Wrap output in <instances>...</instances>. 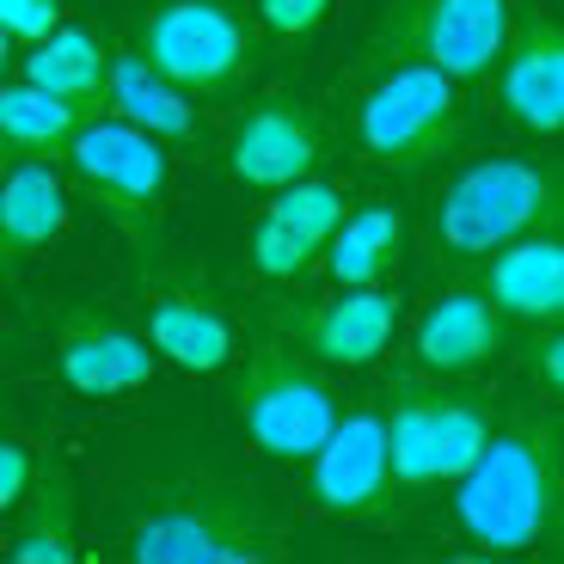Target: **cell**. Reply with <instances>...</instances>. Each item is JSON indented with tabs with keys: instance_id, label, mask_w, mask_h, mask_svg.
<instances>
[{
	"instance_id": "6da1fadb",
	"label": "cell",
	"mask_w": 564,
	"mask_h": 564,
	"mask_svg": "<svg viewBox=\"0 0 564 564\" xmlns=\"http://www.w3.org/2000/svg\"><path fill=\"white\" fill-rule=\"evenodd\" d=\"M454 522L485 558H564V417L516 411L491 423L479 460L454 479Z\"/></svg>"
},
{
	"instance_id": "7a4b0ae2",
	"label": "cell",
	"mask_w": 564,
	"mask_h": 564,
	"mask_svg": "<svg viewBox=\"0 0 564 564\" xmlns=\"http://www.w3.org/2000/svg\"><path fill=\"white\" fill-rule=\"evenodd\" d=\"M528 234H564V160L552 154L473 160L430 197V215H423L430 270H448V276Z\"/></svg>"
},
{
	"instance_id": "3957f363",
	"label": "cell",
	"mask_w": 564,
	"mask_h": 564,
	"mask_svg": "<svg viewBox=\"0 0 564 564\" xmlns=\"http://www.w3.org/2000/svg\"><path fill=\"white\" fill-rule=\"evenodd\" d=\"M123 552L135 564H270L289 546L258 485L203 473L141 509L129 522Z\"/></svg>"
},
{
	"instance_id": "277c9868",
	"label": "cell",
	"mask_w": 564,
	"mask_h": 564,
	"mask_svg": "<svg viewBox=\"0 0 564 564\" xmlns=\"http://www.w3.org/2000/svg\"><path fill=\"white\" fill-rule=\"evenodd\" d=\"M466 129H473L466 80L423 68V62H399V68L368 74L350 135L368 166L423 172V166H442L448 154H460Z\"/></svg>"
},
{
	"instance_id": "5b68a950",
	"label": "cell",
	"mask_w": 564,
	"mask_h": 564,
	"mask_svg": "<svg viewBox=\"0 0 564 564\" xmlns=\"http://www.w3.org/2000/svg\"><path fill=\"white\" fill-rule=\"evenodd\" d=\"M516 25V0H387L375 31L350 62V80H368L399 62H423L454 80H485Z\"/></svg>"
},
{
	"instance_id": "8992f818",
	"label": "cell",
	"mask_w": 564,
	"mask_h": 564,
	"mask_svg": "<svg viewBox=\"0 0 564 564\" xmlns=\"http://www.w3.org/2000/svg\"><path fill=\"white\" fill-rule=\"evenodd\" d=\"M234 423L270 460H313V448L338 423V399L307 350H295L289 338H264L252 344L234 381Z\"/></svg>"
},
{
	"instance_id": "52a82bcc",
	"label": "cell",
	"mask_w": 564,
	"mask_h": 564,
	"mask_svg": "<svg viewBox=\"0 0 564 564\" xmlns=\"http://www.w3.org/2000/svg\"><path fill=\"white\" fill-rule=\"evenodd\" d=\"M135 50L191 99L240 93L258 62V37L227 0H160L135 25Z\"/></svg>"
},
{
	"instance_id": "ba28073f",
	"label": "cell",
	"mask_w": 564,
	"mask_h": 564,
	"mask_svg": "<svg viewBox=\"0 0 564 564\" xmlns=\"http://www.w3.org/2000/svg\"><path fill=\"white\" fill-rule=\"evenodd\" d=\"M68 160H74V172H80L86 197L111 215V227H123L135 246H154L160 209H166V184H172L160 135L123 123V117H117V123L86 117L68 141Z\"/></svg>"
},
{
	"instance_id": "9c48e42d",
	"label": "cell",
	"mask_w": 564,
	"mask_h": 564,
	"mask_svg": "<svg viewBox=\"0 0 564 564\" xmlns=\"http://www.w3.org/2000/svg\"><path fill=\"white\" fill-rule=\"evenodd\" d=\"M325 111L295 93V86H270L264 99H252L234 129H227V172L246 191H282V184L307 178L325 154Z\"/></svg>"
},
{
	"instance_id": "30bf717a",
	"label": "cell",
	"mask_w": 564,
	"mask_h": 564,
	"mask_svg": "<svg viewBox=\"0 0 564 564\" xmlns=\"http://www.w3.org/2000/svg\"><path fill=\"white\" fill-rule=\"evenodd\" d=\"M313 509L338 522H368L393 503V454H387V417L381 405L338 411L332 436L313 448Z\"/></svg>"
},
{
	"instance_id": "8fae6325",
	"label": "cell",
	"mask_w": 564,
	"mask_h": 564,
	"mask_svg": "<svg viewBox=\"0 0 564 564\" xmlns=\"http://www.w3.org/2000/svg\"><path fill=\"white\" fill-rule=\"evenodd\" d=\"M393 332H399V295L387 282L338 289V295L289 313V344L307 350L319 368H368L393 344Z\"/></svg>"
},
{
	"instance_id": "7c38bea8",
	"label": "cell",
	"mask_w": 564,
	"mask_h": 564,
	"mask_svg": "<svg viewBox=\"0 0 564 564\" xmlns=\"http://www.w3.org/2000/svg\"><path fill=\"white\" fill-rule=\"evenodd\" d=\"M491 86L509 123L534 129V135H564V25L558 19L509 25Z\"/></svg>"
},
{
	"instance_id": "4fadbf2b",
	"label": "cell",
	"mask_w": 564,
	"mask_h": 564,
	"mask_svg": "<svg viewBox=\"0 0 564 564\" xmlns=\"http://www.w3.org/2000/svg\"><path fill=\"white\" fill-rule=\"evenodd\" d=\"M56 368L86 399H117L154 381V350L129 325L105 319L93 307H68L56 319Z\"/></svg>"
},
{
	"instance_id": "5bb4252c",
	"label": "cell",
	"mask_w": 564,
	"mask_h": 564,
	"mask_svg": "<svg viewBox=\"0 0 564 564\" xmlns=\"http://www.w3.org/2000/svg\"><path fill=\"white\" fill-rule=\"evenodd\" d=\"M503 344H509V319L460 276L423 307L417 332H411V362L430 368V375H473V368L497 362Z\"/></svg>"
},
{
	"instance_id": "9a60e30c",
	"label": "cell",
	"mask_w": 564,
	"mask_h": 564,
	"mask_svg": "<svg viewBox=\"0 0 564 564\" xmlns=\"http://www.w3.org/2000/svg\"><path fill=\"white\" fill-rule=\"evenodd\" d=\"M503 319L552 325L564 319V234H528V240L503 246V252L479 258L460 270Z\"/></svg>"
},
{
	"instance_id": "2e32d148",
	"label": "cell",
	"mask_w": 564,
	"mask_h": 564,
	"mask_svg": "<svg viewBox=\"0 0 564 564\" xmlns=\"http://www.w3.org/2000/svg\"><path fill=\"white\" fill-rule=\"evenodd\" d=\"M141 307H148V344L166 362H178L184 375H221L234 362V350H240L234 319L191 282H148Z\"/></svg>"
},
{
	"instance_id": "e0dca14e",
	"label": "cell",
	"mask_w": 564,
	"mask_h": 564,
	"mask_svg": "<svg viewBox=\"0 0 564 564\" xmlns=\"http://www.w3.org/2000/svg\"><path fill=\"white\" fill-rule=\"evenodd\" d=\"M68 227H74V203L50 160H19V166L0 172V276L43 258Z\"/></svg>"
},
{
	"instance_id": "ac0fdd59",
	"label": "cell",
	"mask_w": 564,
	"mask_h": 564,
	"mask_svg": "<svg viewBox=\"0 0 564 564\" xmlns=\"http://www.w3.org/2000/svg\"><path fill=\"white\" fill-rule=\"evenodd\" d=\"M442 381L430 368H399L381 393V417H387V454H393V491L417 497L436 491V417H442Z\"/></svg>"
},
{
	"instance_id": "d6986e66",
	"label": "cell",
	"mask_w": 564,
	"mask_h": 564,
	"mask_svg": "<svg viewBox=\"0 0 564 564\" xmlns=\"http://www.w3.org/2000/svg\"><path fill=\"white\" fill-rule=\"evenodd\" d=\"M105 105H111L123 123L148 129V135H160V141H197L203 135L191 93H184V86H172L154 62L141 56L135 43L111 50V93H105Z\"/></svg>"
},
{
	"instance_id": "ffe728a7",
	"label": "cell",
	"mask_w": 564,
	"mask_h": 564,
	"mask_svg": "<svg viewBox=\"0 0 564 564\" xmlns=\"http://www.w3.org/2000/svg\"><path fill=\"white\" fill-rule=\"evenodd\" d=\"M399 258H405V215L375 197L338 221V234L325 240L319 264L338 289H368V282H393Z\"/></svg>"
},
{
	"instance_id": "44dd1931",
	"label": "cell",
	"mask_w": 564,
	"mask_h": 564,
	"mask_svg": "<svg viewBox=\"0 0 564 564\" xmlns=\"http://www.w3.org/2000/svg\"><path fill=\"white\" fill-rule=\"evenodd\" d=\"M25 80H37L43 93L80 105L86 117H99L105 93H111V43L80 31V25H56L50 37L31 43Z\"/></svg>"
},
{
	"instance_id": "7402d4cb",
	"label": "cell",
	"mask_w": 564,
	"mask_h": 564,
	"mask_svg": "<svg viewBox=\"0 0 564 564\" xmlns=\"http://www.w3.org/2000/svg\"><path fill=\"white\" fill-rule=\"evenodd\" d=\"M19 509L25 516L13 528L7 558H19V564H74L80 558V509H74V479L62 466H43Z\"/></svg>"
},
{
	"instance_id": "603a6c76",
	"label": "cell",
	"mask_w": 564,
	"mask_h": 564,
	"mask_svg": "<svg viewBox=\"0 0 564 564\" xmlns=\"http://www.w3.org/2000/svg\"><path fill=\"white\" fill-rule=\"evenodd\" d=\"M80 123H86L80 105L43 93L37 80H19V86L0 80V148H7V154H19V160L68 154V141Z\"/></svg>"
},
{
	"instance_id": "cb8c5ba5",
	"label": "cell",
	"mask_w": 564,
	"mask_h": 564,
	"mask_svg": "<svg viewBox=\"0 0 564 564\" xmlns=\"http://www.w3.org/2000/svg\"><path fill=\"white\" fill-rule=\"evenodd\" d=\"M491 423H497L491 393H479V387H454V375L442 381V417H436V479L442 485H454L466 466L479 460Z\"/></svg>"
},
{
	"instance_id": "d4e9b609",
	"label": "cell",
	"mask_w": 564,
	"mask_h": 564,
	"mask_svg": "<svg viewBox=\"0 0 564 564\" xmlns=\"http://www.w3.org/2000/svg\"><path fill=\"white\" fill-rule=\"evenodd\" d=\"M264 215H276V221H289L295 234H307L313 246L325 252V240L338 234V221L350 215V184L338 178H295V184H282V191H270Z\"/></svg>"
},
{
	"instance_id": "484cf974",
	"label": "cell",
	"mask_w": 564,
	"mask_h": 564,
	"mask_svg": "<svg viewBox=\"0 0 564 564\" xmlns=\"http://www.w3.org/2000/svg\"><path fill=\"white\" fill-rule=\"evenodd\" d=\"M246 264H252V276H264V282H295V276H307V270L319 264V246H313L307 234H295L289 221H276V215H258L252 246H246Z\"/></svg>"
},
{
	"instance_id": "4316f807",
	"label": "cell",
	"mask_w": 564,
	"mask_h": 564,
	"mask_svg": "<svg viewBox=\"0 0 564 564\" xmlns=\"http://www.w3.org/2000/svg\"><path fill=\"white\" fill-rule=\"evenodd\" d=\"M522 375L534 393H546L552 405H564V319L534 325V338L522 344Z\"/></svg>"
},
{
	"instance_id": "83f0119b",
	"label": "cell",
	"mask_w": 564,
	"mask_h": 564,
	"mask_svg": "<svg viewBox=\"0 0 564 564\" xmlns=\"http://www.w3.org/2000/svg\"><path fill=\"white\" fill-rule=\"evenodd\" d=\"M252 7H258V19H264V31L282 43L313 37V31L325 25V13H332V0H252Z\"/></svg>"
},
{
	"instance_id": "f1b7e54d",
	"label": "cell",
	"mask_w": 564,
	"mask_h": 564,
	"mask_svg": "<svg viewBox=\"0 0 564 564\" xmlns=\"http://www.w3.org/2000/svg\"><path fill=\"white\" fill-rule=\"evenodd\" d=\"M62 25V0H0V31L19 43H37Z\"/></svg>"
},
{
	"instance_id": "f546056e",
	"label": "cell",
	"mask_w": 564,
	"mask_h": 564,
	"mask_svg": "<svg viewBox=\"0 0 564 564\" xmlns=\"http://www.w3.org/2000/svg\"><path fill=\"white\" fill-rule=\"evenodd\" d=\"M31 479H37V460H31V448L19 436H0V516H13L19 503H25Z\"/></svg>"
},
{
	"instance_id": "4dcf8cb0",
	"label": "cell",
	"mask_w": 564,
	"mask_h": 564,
	"mask_svg": "<svg viewBox=\"0 0 564 564\" xmlns=\"http://www.w3.org/2000/svg\"><path fill=\"white\" fill-rule=\"evenodd\" d=\"M7 43H13V37L0 31V80H7V62H13V50H7Z\"/></svg>"
},
{
	"instance_id": "1f68e13d",
	"label": "cell",
	"mask_w": 564,
	"mask_h": 564,
	"mask_svg": "<svg viewBox=\"0 0 564 564\" xmlns=\"http://www.w3.org/2000/svg\"><path fill=\"white\" fill-rule=\"evenodd\" d=\"M0 172H7V148H0Z\"/></svg>"
}]
</instances>
